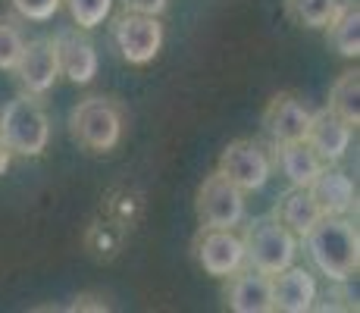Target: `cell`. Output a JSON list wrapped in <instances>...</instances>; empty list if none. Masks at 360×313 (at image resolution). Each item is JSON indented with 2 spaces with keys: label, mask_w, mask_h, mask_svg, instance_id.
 I'll return each mask as SVG.
<instances>
[{
  "label": "cell",
  "mask_w": 360,
  "mask_h": 313,
  "mask_svg": "<svg viewBox=\"0 0 360 313\" xmlns=\"http://www.w3.org/2000/svg\"><path fill=\"white\" fill-rule=\"evenodd\" d=\"M304 250L329 282H348L360 267V238L351 217H320L307 235Z\"/></svg>",
  "instance_id": "cell-1"
},
{
  "label": "cell",
  "mask_w": 360,
  "mask_h": 313,
  "mask_svg": "<svg viewBox=\"0 0 360 313\" xmlns=\"http://www.w3.org/2000/svg\"><path fill=\"white\" fill-rule=\"evenodd\" d=\"M122 125H126L122 107L103 94L85 97L69 113V135L79 148L91 154H110L122 141Z\"/></svg>",
  "instance_id": "cell-2"
},
{
  "label": "cell",
  "mask_w": 360,
  "mask_h": 313,
  "mask_svg": "<svg viewBox=\"0 0 360 313\" xmlns=\"http://www.w3.org/2000/svg\"><path fill=\"white\" fill-rule=\"evenodd\" d=\"M0 138L13 154L41 157L51 144V120L34 94H19L0 113Z\"/></svg>",
  "instance_id": "cell-3"
},
{
  "label": "cell",
  "mask_w": 360,
  "mask_h": 313,
  "mask_svg": "<svg viewBox=\"0 0 360 313\" xmlns=\"http://www.w3.org/2000/svg\"><path fill=\"white\" fill-rule=\"evenodd\" d=\"M241 245H245V263L263 276L292 267L297 257V238L276 217H260L248 222Z\"/></svg>",
  "instance_id": "cell-4"
},
{
  "label": "cell",
  "mask_w": 360,
  "mask_h": 313,
  "mask_svg": "<svg viewBox=\"0 0 360 313\" xmlns=\"http://www.w3.org/2000/svg\"><path fill=\"white\" fill-rule=\"evenodd\" d=\"M113 44L120 57L131 66H148L157 60L163 47V23L160 16H148V13H131L122 10L113 19Z\"/></svg>",
  "instance_id": "cell-5"
},
{
  "label": "cell",
  "mask_w": 360,
  "mask_h": 313,
  "mask_svg": "<svg viewBox=\"0 0 360 313\" xmlns=\"http://www.w3.org/2000/svg\"><path fill=\"white\" fill-rule=\"evenodd\" d=\"M195 213L200 226L235 229L245 222V191L238 185H232L223 172H210L198 188Z\"/></svg>",
  "instance_id": "cell-6"
},
{
  "label": "cell",
  "mask_w": 360,
  "mask_h": 313,
  "mask_svg": "<svg viewBox=\"0 0 360 313\" xmlns=\"http://www.w3.org/2000/svg\"><path fill=\"white\" fill-rule=\"evenodd\" d=\"M217 172H223L241 191H260L273 176V160L254 138H238V141H229L223 148Z\"/></svg>",
  "instance_id": "cell-7"
},
{
  "label": "cell",
  "mask_w": 360,
  "mask_h": 313,
  "mask_svg": "<svg viewBox=\"0 0 360 313\" xmlns=\"http://www.w3.org/2000/svg\"><path fill=\"white\" fill-rule=\"evenodd\" d=\"M191 250H195L198 267L213 279H229L245 267V245H241V235H235V229L200 226Z\"/></svg>",
  "instance_id": "cell-8"
},
{
  "label": "cell",
  "mask_w": 360,
  "mask_h": 313,
  "mask_svg": "<svg viewBox=\"0 0 360 313\" xmlns=\"http://www.w3.org/2000/svg\"><path fill=\"white\" fill-rule=\"evenodd\" d=\"M13 72L19 75L25 94H47L60 79V53H57V38H32L25 41L22 57H19L16 69Z\"/></svg>",
  "instance_id": "cell-9"
},
{
  "label": "cell",
  "mask_w": 360,
  "mask_h": 313,
  "mask_svg": "<svg viewBox=\"0 0 360 313\" xmlns=\"http://www.w3.org/2000/svg\"><path fill=\"white\" fill-rule=\"evenodd\" d=\"M351 138H354V125H348L338 113H332L329 107L310 113L307 132H304V141L314 151L323 163H342L345 154L351 148Z\"/></svg>",
  "instance_id": "cell-10"
},
{
  "label": "cell",
  "mask_w": 360,
  "mask_h": 313,
  "mask_svg": "<svg viewBox=\"0 0 360 313\" xmlns=\"http://www.w3.org/2000/svg\"><path fill=\"white\" fill-rule=\"evenodd\" d=\"M307 191L323 217H351V210L357 207V188L348 172L338 170V163L323 166L320 176L307 185Z\"/></svg>",
  "instance_id": "cell-11"
},
{
  "label": "cell",
  "mask_w": 360,
  "mask_h": 313,
  "mask_svg": "<svg viewBox=\"0 0 360 313\" xmlns=\"http://www.w3.org/2000/svg\"><path fill=\"white\" fill-rule=\"evenodd\" d=\"M57 53H60V75H66L72 85H91L98 75V51L85 29H69L57 34Z\"/></svg>",
  "instance_id": "cell-12"
},
{
  "label": "cell",
  "mask_w": 360,
  "mask_h": 313,
  "mask_svg": "<svg viewBox=\"0 0 360 313\" xmlns=\"http://www.w3.org/2000/svg\"><path fill=\"white\" fill-rule=\"evenodd\" d=\"M310 122V110L304 107V101L297 94H276L263 110V132L269 135V141H304V132Z\"/></svg>",
  "instance_id": "cell-13"
},
{
  "label": "cell",
  "mask_w": 360,
  "mask_h": 313,
  "mask_svg": "<svg viewBox=\"0 0 360 313\" xmlns=\"http://www.w3.org/2000/svg\"><path fill=\"white\" fill-rule=\"evenodd\" d=\"M269 291H273V310L282 313H307L316 304L314 273L295 263L269 276Z\"/></svg>",
  "instance_id": "cell-14"
},
{
  "label": "cell",
  "mask_w": 360,
  "mask_h": 313,
  "mask_svg": "<svg viewBox=\"0 0 360 313\" xmlns=\"http://www.w3.org/2000/svg\"><path fill=\"white\" fill-rule=\"evenodd\" d=\"M226 307L235 313H269L273 310V291H269V276L248 269V273H232L229 285L223 291Z\"/></svg>",
  "instance_id": "cell-15"
},
{
  "label": "cell",
  "mask_w": 360,
  "mask_h": 313,
  "mask_svg": "<svg viewBox=\"0 0 360 313\" xmlns=\"http://www.w3.org/2000/svg\"><path fill=\"white\" fill-rule=\"evenodd\" d=\"M326 44L338 57L357 60L360 57V6L357 0H342L326 23Z\"/></svg>",
  "instance_id": "cell-16"
},
{
  "label": "cell",
  "mask_w": 360,
  "mask_h": 313,
  "mask_svg": "<svg viewBox=\"0 0 360 313\" xmlns=\"http://www.w3.org/2000/svg\"><path fill=\"white\" fill-rule=\"evenodd\" d=\"M273 151H276V166L292 182V188H307L320 176L323 166H326L307 148V141H279V144H273Z\"/></svg>",
  "instance_id": "cell-17"
},
{
  "label": "cell",
  "mask_w": 360,
  "mask_h": 313,
  "mask_svg": "<svg viewBox=\"0 0 360 313\" xmlns=\"http://www.w3.org/2000/svg\"><path fill=\"white\" fill-rule=\"evenodd\" d=\"M273 217L279 219L282 226L295 235V238H304L323 213H320V207H316V200L310 198L307 188H292L288 194H282V198H279Z\"/></svg>",
  "instance_id": "cell-18"
},
{
  "label": "cell",
  "mask_w": 360,
  "mask_h": 313,
  "mask_svg": "<svg viewBox=\"0 0 360 313\" xmlns=\"http://www.w3.org/2000/svg\"><path fill=\"white\" fill-rule=\"evenodd\" d=\"M329 110L338 113L348 125H360V72L357 69H345L329 91Z\"/></svg>",
  "instance_id": "cell-19"
},
{
  "label": "cell",
  "mask_w": 360,
  "mask_h": 313,
  "mask_svg": "<svg viewBox=\"0 0 360 313\" xmlns=\"http://www.w3.org/2000/svg\"><path fill=\"white\" fill-rule=\"evenodd\" d=\"M342 0H285V13L301 29H326Z\"/></svg>",
  "instance_id": "cell-20"
},
{
  "label": "cell",
  "mask_w": 360,
  "mask_h": 313,
  "mask_svg": "<svg viewBox=\"0 0 360 313\" xmlns=\"http://www.w3.org/2000/svg\"><path fill=\"white\" fill-rule=\"evenodd\" d=\"M25 47V34L13 16L0 13V72H13Z\"/></svg>",
  "instance_id": "cell-21"
},
{
  "label": "cell",
  "mask_w": 360,
  "mask_h": 313,
  "mask_svg": "<svg viewBox=\"0 0 360 313\" xmlns=\"http://www.w3.org/2000/svg\"><path fill=\"white\" fill-rule=\"evenodd\" d=\"M63 4H66L69 16H72V23L85 32L103 25V19L113 10V0H63Z\"/></svg>",
  "instance_id": "cell-22"
},
{
  "label": "cell",
  "mask_w": 360,
  "mask_h": 313,
  "mask_svg": "<svg viewBox=\"0 0 360 313\" xmlns=\"http://www.w3.org/2000/svg\"><path fill=\"white\" fill-rule=\"evenodd\" d=\"M6 4H10V10L16 13L19 19H25V23H51L60 13L63 0H6Z\"/></svg>",
  "instance_id": "cell-23"
},
{
  "label": "cell",
  "mask_w": 360,
  "mask_h": 313,
  "mask_svg": "<svg viewBox=\"0 0 360 313\" xmlns=\"http://www.w3.org/2000/svg\"><path fill=\"white\" fill-rule=\"evenodd\" d=\"M122 6L131 13H148V16H163L169 0H122Z\"/></svg>",
  "instance_id": "cell-24"
},
{
  "label": "cell",
  "mask_w": 360,
  "mask_h": 313,
  "mask_svg": "<svg viewBox=\"0 0 360 313\" xmlns=\"http://www.w3.org/2000/svg\"><path fill=\"white\" fill-rule=\"evenodd\" d=\"M10 163H13V151H10V144L0 138V176H4L6 170H10Z\"/></svg>",
  "instance_id": "cell-25"
}]
</instances>
